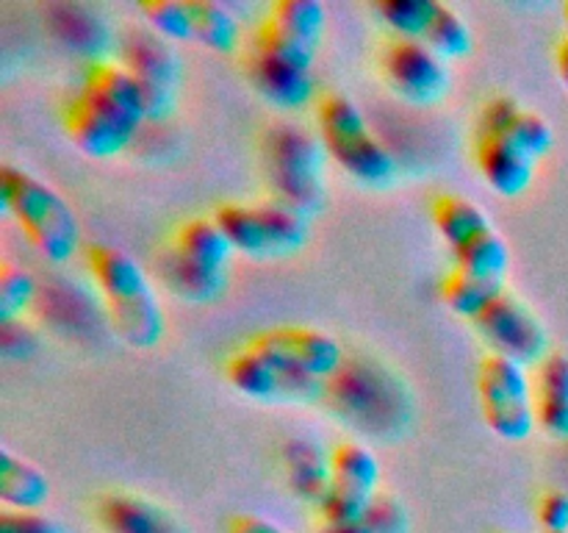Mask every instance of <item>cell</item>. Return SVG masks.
I'll use <instances>...</instances> for the list:
<instances>
[{"label":"cell","instance_id":"obj_33","mask_svg":"<svg viewBox=\"0 0 568 533\" xmlns=\"http://www.w3.org/2000/svg\"><path fill=\"white\" fill-rule=\"evenodd\" d=\"M139 14L166 42H192L186 0H144L139 3Z\"/></svg>","mask_w":568,"mask_h":533},{"label":"cell","instance_id":"obj_35","mask_svg":"<svg viewBox=\"0 0 568 533\" xmlns=\"http://www.w3.org/2000/svg\"><path fill=\"white\" fill-rule=\"evenodd\" d=\"M0 533H67L53 516L39 511H0Z\"/></svg>","mask_w":568,"mask_h":533},{"label":"cell","instance_id":"obj_4","mask_svg":"<svg viewBox=\"0 0 568 533\" xmlns=\"http://www.w3.org/2000/svg\"><path fill=\"white\" fill-rule=\"evenodd\" d=\"M325 155L320 139L311 137L305 128L294 122H272L261 137V159L272 200L311 220L325 200Z\"/></svg>","mask_w":568,"mask_h":533},{"label":"cell","instance_id":"obj_30","mask_svg":"<svg viewBox=\"0 0 568 533\" xmlns=\"http://www.w3.org/2000/svg\"><path fill=\"white\" fill-rule=\"evenodd\" d=\"M320 533H408V511L397 497L377 494L358 520L347 525H320Z\"/></svg>","mask_w":568,"mask_h":533},{"label":"cell","instance_id":"obj_10","mask_svg":"<svg viewBox=\"0 0 568 533\" xmlns=\"http://www.w3.org/2000/svg\"><path fill=\"white\" fill-rule=\"evenodd\" d=\"M250 344L270 353L286 372L325 383L344 364V350L331 333L311 325H277L255 333Z\"/></svg>","mask_w":568,"mask_h":533},{"label":"cell","instance_id":"obj_11","mask_svg":"<svg viewBox=\"0 0 568 533\" xmlns=\"http://www.w3.org/2000/svg\"><path fill=\"white\" fill-rule=\"evenodd\" d=\"M381 67L394 92L408 103H438L449 89L447 59L419 39H388L381 53Z\"/></svg>","mask_w":568,"mask_h":533},{"label":"cell","instance_id":"obj_23","mask_svg":"<svg viewBox=\"0 0 568 533\" xmlns=\"http://www.w3.org/2000/svg\"><path fill=\"white\" fill-rule=\"evenodd\" d=\"M159 275L172 294L189 300V303H214L225 292L227 283V272L192 264V261L181 259L172 248H166L159 255Z\"/></svg>","mask_w":568,"mask_h":533},{"label":"cell","instance_id":"obj_8","mask_svg":"<svg viewBox=\"0 0 568 533\" xmlns=\"http://www.w3.org/2000/svg\"><path fill=\"white\" fill-rule=\"evenodd\" d=\"M469 322L491 344V353L508 355L525 366L541 364L549 355L541 320L505 286L497 289Z\"/></svg>","mask_w":568,"mask_h":533},{"label":"cell","instance_id":"obj_21","mask_svg":"<svg viewBox=\"0 0 568 533\" xmlns=\"http://www.w3.org/2000/svg\"><path fill=\"white\" fill-rule=\"evenodd\" d=\"M283 466L286 483L303 503L320 509L331 489V455H322L316 442L308 439H288L283 444Z\"/></svg>","mask_w":568,"mask_h":533},{"label":"cell","instance_id":"obj_2","mask_svg":"<svg viewBox=\"0 0 568 533\" xmlns=\"http://www.w3.org/2000/svg\"><path fill=\"white\" fill-rule=\"evenodd\" d=\"M0 205L28 242L53 264H64L81 248V225L64 194L20 167H0Z\"/></svg>","mask_w":568,"mask_h":533},{"label":"cell","instance_id":"obj_34","mask_svg":"<svg viewBox=\"0 0 568 533\" xmlns=\"http://www.w3.org/2000/svg\"><path fill=\"white\" fill-rule=\"evenodd\" d=\"M39 286L31 272L14 264L0 266V322H17L22 311L37 300Z\"/></svg>","mask_w":568,"mask_h":533},{"label":"cell","instance_id":"obj_3","mask_svg":"<svg viewBox=\"0 0 568 533\" xmlns=\"http://www.w3.org/2000/svg\"><path fill=\"white\" fill-rule=\"evenodd\" d=\"M322 400L344 425L361 428L369 436H394L408 422V398L394 375L369 361H344L322 383Z\"/></svg>","mask_w":568,"mask_h":533},{"label":"cell","instance_id":"obj_16","mask_svg":"<svg viewBox=\"0 0 568 533\" xmlns=\"http://www.w3.org/2000/svg\"><path fill=\"white\" fill-rule=\"evenodd\" d=\"M81 92H87L98 103L109 105L111 111L125 117L133 125L142 128V122L148 120V103H144L142 87L120 59L87 61L81 76Z\"/></svg>","mask_w":568,"mask_h":533},{"label":"cell","instance_id":"obj_7","mask_svg":"<svg viewBox=\"0 0 568 533\" xmlns=\"http://www.w3.org/2000/svg\"><path fill=\"white\" fill-rule=\"evenodd\" d=\"M381 464L366 444L342 442L331 450V489L316 509L320 525H347L358 520L381 492Z\"/></svg>","mask_w":568,"mask_h":533},{"label":"cell","instance_id":"obj_39","mask_svg":"<svg viewBox=\"0 0 568 533\" xmlns=\"http://www.w3.org/2000/svg\"><path fill=\"white\" fill-rule=\"evenodd\" d=\"M564 20H566V28H568V3L564 6Z\"/></svg>","mask_w":568,"mask_h":533},{"label":"cell","instance_id":"obj_15","mask_svg":"<svg viewBox=\"0 0 568 533\" xmlns=\"http://www.w3.org/2000/svg\"><path fill=\"white\" fill-rule=\"evenodd\" d=\"M44 22L64 48L83 56L87 61L109 59V48L114 42L109 22L83 3H50L42 9Z\"/></svg>","mask_w":568,"mask_h":533},{"label":"cell","instance_id":"obj_17","mask_svg":"<svg viewBox=\"0 0 568 533\" xmlns=\"http://www.w3.org/2000/svg\"><path fill=\"white\" fill-rule=\"evenodd\" d=\"M94 520L105 533H186L164 505L128 492L103 494L94 505Z\"/></svg>","mask_w":568,"mask_h":533},{"label":"cell","instance_id":"obj_27","mask_svg":"<svg viewBox=\"0 0 568 533\" xmlns=\"http://www.w3.org/2000/svg\"><path fill=\"white\" fill-rule=\"evenodd\" d=\"M186 9L192 20V42H200L214 53H233L239 48L242 31L225 6L214 0H186Z\"/></svg>","mask_w":568,"mask_h":533},{"label":"cell","instance_id":"obj_25","mask_svg":"<svg viewBox=\"0 0 568 533\" xmlns=\"http://www.w3.org/2000/svg\"><path fill=\"white\" fill-rule=\"evenodd\" d=\"M430 217L436 231L442 233L444 242L449 244V250H458L464 244H469L471 239H477L480 233L491 231V220H488L486 211L477 203H471L469 198L455 192H444L433 200Z\"/></svg>","mask_w":568,"mask_h":533},{"label":"cell","instance_id":"obj_19","mask_svg":"<svg viewBox=\"0 0 568 533\" xmlns=\"http://www.w3.org/2000/svg\"><path fill=\"white\" fill-rule=\"evenodd\" d=\"M247 72L261 98H266L277 109H300V105H305L314 98L316 83L311 67L288 64V61L270 59V56L250 53Z\"/></svg>","mask_w":568,"mask_h":533},{"label":"cell","instance_id":"obj_9","mask_svg":"<svg viewBox=\"0 0 568 533\" xmlns=\"http://www.w3.org/2000/svg\"><path fill=\"white\" fill-rule=\"evenodd\" d=\"M120 61L142 87L148 120L170 117L178 100V83H181V59L166 44V39L150 31H128L120 44Z\"/></svg>","mask_w":568,"mask_h":533},{"label":"cell","instance_id":"obj_5","mask_svg":"<svg viewBox=\"0 0 568 533\" xmlns=\"http://www.w3.org/2000/svg\"><path fill=\"white\" fill-rule=\"evenodd\" d=\"M316 128L325 153L358 183L388 187L397 178V159L372 133L353 98L342 92L322 94L316 100Z\"/></svg>","mask_w":568,"mask_h":533},{"label":"cell","instance_id":"obj_29","mask_svg":"<svg viewBox=\"0 0 568 533\" xmlns=\"http://www.w3.org/2000/svg\"><path fill=\"white\" fill-rule=\"evenodd\" d=\"M422 42L436 50L442 59H460V56H466L471 50V31L453 6L438 3L436 0Z\"/></svg>","mask_w":568,"mask_h":533},{"label":"cell","instance_id":"obj_26","mask_svg":"<svg viewBox=\"0 0 568 533\" xmlns=\"http://www.w3.org/2000/svg\"><path fill=\"white\" fill-rule=\"evenodd\" d=\"M214 220L225 231L233 250H239V253L255 255V259H272V255H277L270 237V228H266L264 217H261L258 203H222L214 211Z\"/></svg>","mask_w":568,"mask_h":533},{"label":"cell","instance_id":"obj_40","mask_svg":"<svg viewBox=\"0 0 568 533\" xmlns=\"http://www.w3.org/2000/svg\"><path fill=\"white\" fill-rule=\"evenodd\" d=\"M560 533H568V531H560Z\"/></svg>","mask_w":568,"mask_h":533},{"label":"cell","instance_id":"obj_22","mask_svg":"<svg viewBox=\"0 0 568 533\" xmlns=\"http://www.w3.org/2000/svg\"><path fill=\"white\" fill-rule=\"evenodd\" d=\"M48 497V475L9 447H0V503L14 511H39Z\"/></svg>","mask_w":568,"mask_h":533},{"label":"cell","instance_id":"obj_31","mask_svg":"<svg viewBox=\"0 0 568 533\" xmlns=\"http://www.w3.org/2000/svg\"><path fill=\"white\" fill-rule=\"evenodd\" d=\"M436 0H381L375 3V14L394 31V37L419 39L425 37V28L430 22Z\"/></svg>","mask_w":568,"mask_h":533},{"label":"cell","instance_id":"obj_38","mask_svg":"<svg viewBox=\"0 0 568 533\" xmlns=\"http://www.w3.org/2000/svg\"><path fill=\"white\" fill-rule=\"evenodd\" d=\"M555 72H558L560 83L568 89V37L560 39V44L555 48Z\"/></svg>","mask_w":568,"mask_h":533},{"label":"cell","instance_id":"obj_18","mask_svg":"<svg viewBox=\"0 0 568 533\" xmlns=\"http://www.w3.org/2000/svg\"><path fill=\"white\" fill-rule=\"evenodd\" d=\"M480 128H488V131H497L503 137H508L510 142L519 144L525 153H530L532 159H541L552 150L555 133L552 125L544 120L536 111L525 109V105L516 103L514 98H499L488 100L486 109L480 114Z\"/></svg>","mask_w":568,"mask_h":533},{"label":"cell","instance_id":"obj_14","mask_svg":"<svg viewBox=\"0 0 568 533\" xmlns=\"http://www.w3.org/2000/svg\"><path fill=\"white\" fill-rule=\"evenodd\" d=\"M475 164L483 181L503 198H519L536 178V159L508 137L488 128H477Z\"/></svg>","mask_w":568,"mask_h":533},{"label":"cell","instance_id":"obj_24","mask_svg":"<svg viewBox=\"0 0 568 533\" xmlns=\"http://www.w3.org/2000/svg\"><path fill=\"white\" fill-rule=\"evenodd\" d=\"M170 248L192 264L220 272H227V259L233 253V244L227 242L225 231L216 225L214 217L211 220L209 217H194V220L183 222L172 237Z\"/></svg>","mask_w":568,"mask_h":533},{"label":"cell","instance_id":"obj_37","mask_svg":"<svg viewBox=\"0 0 568 533\" xmlns=\"http://www.w3.org/2000/svg\"><path fill=\"white\" fill-rule=\"evenodd\" d=\"M227 533H292L281 527L277 522L266 520L258 514H233L225 525Z\"/></svg>","mask_w":568,"mask_h":533},{"label":"cell","instance_id":"obj_20","mask_svg":"<svg viewBox=\"0 0 568 533\" xmlns=\"http://www.w3.org/2000/svg\"><path fill=\"white\" fill-rule=\"evenodd\" d=\"M536 425L547 436L568 439V355L549 353L536 375Z\"/></svg>","mask_w":568,"mask_h":533},{"label":"cell","instance_id":"obj_6","mask_svg":"<svg viewBox=\"0 0 568 533\" xmlns=\"http://www.w3.org/2000/svg\"><path fill=\"white\" fill-rule=\"evenodd\" d=\"M477 400L486 425L505 442H525L536 428V392L525 364L488 350L477 364Z\"/></svg>","mask_w":568,"mask_h":533},{"label":"cell","instance_id":"obj_28","mask_svg":"<svg viewBox=\"0 0 568 533\" xmlns=\"http://www.w3.org/2000/svg\"><path fill=\"white\" fill-rule=\"evenodd\" d=\"M455 270L466 272L469 278H480V281H497L505 283L510 266V253L505 239L497 231H486L469 244L458 248L453 253Z\"/></svg>","mask_w":568,"mask_h":533},{"label":"cell","instance_id":"obj_12","mask_svg":"<svg viewBox=\"0 0 568 533\" xmlns=\"http://www.w3.org/2000/svg\"><path fill=\"white\" fill-rule=\"evenodd\" d=\"M61 128L67 139L89 159H114L133 142L139 131V125L89 98L81 89L61 105Z\"/></svg>","mask_w":568,"mask_h":533},{"label":"cell","instance_id":"obj_36","mask_svg":"<svg viewBox=\"0 0 568 533\" xmlns=\"http://www.w3.org/2000/svg\"><path fill=\"white\" fill-rule=\"evenodd\" d=\"M538 522L544 533L568 531V492L564 489H549L538 500Z\"/></svg>","mask_w":568,"mask_h":533},{"label":"cell","instance_id":"obj_32","mask_svg":"<svg viewBox=\"0 0 568 533\" xmlns=\"http://www.w3.org/2000/svg\"><path fill=\"white\" fill-rule=\"evenodd\" d=\"M270 14L311 44H320L327 26V9L320 0H277Z\"/></svg>","mask_w":568,"mask_h":533},{"label":"cell","instance_id":"obj_13","mask_svg":"<svg viewBox=\"0 0 568 533\" xmlns=\"http://www.w3.org/2000/svg\"><path fill=\"white\" fill-rule=\"evenodd\" d=\"M225 378L239 394L250 400H311L322 398V383L311 378L292 375L270 353L255 344L227 355Z\"/></svg>","mask_w":568,"mask_h":533},{"label":"cell","instance_id":"obj_1","mask_svg":"<svg viewBox=\"0 0 568 533\" xmlns=\"http://www.w3.org/2000/svg\"><path fill=\"white\" fill-rule=\"evenodd\" d=\"M87 266L105 303L111 331L136 350L155 348L164 336V314L139 261L116 244L94 242L87 250Z\"/></svg>","mask_w":568,"mask_h":533}]
</instances>
